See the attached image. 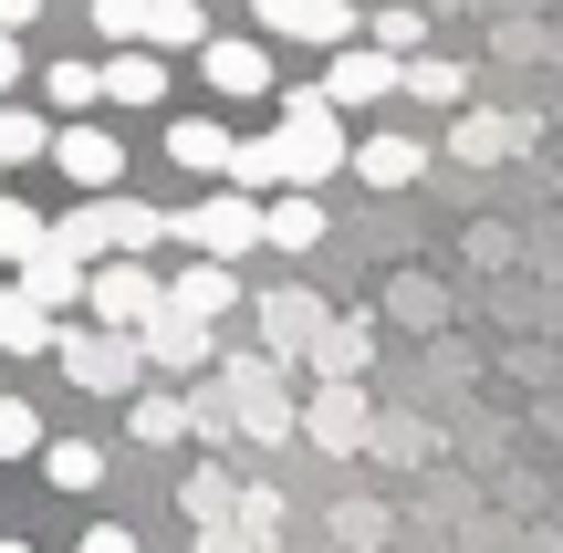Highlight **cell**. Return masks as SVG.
Here are the masks:
<instances>
[{"instance_id": "1", "label": "cell", "mask_w": 563, "mask_h": 553, "mask_svg": "<svg viewBox=\"0 0 563 553\" xmlns=\"http://www.w3.org/2000/svg\"><path fill=\"white\" fill-rule=\"evenodd\" d=\"M272 157H282V188H323L334 167H355V136H344V104L323 95V84H292V95H282Z\"/></svg>"}, {"instance_id": "2", "label": "cell", "mask_w": 563, "mask_h": 553, "mask_svg": "<svg viewBox=\"0 0 563 553\" xmlns=\"http://www.w3.org/2000/svg\"><path fill=\"white\" fill-rule=\"evenodd\" d=\"M53 355L84 397H136L146 387V334H125V324H63Z\"/></svg>"}, {"instance_id": "3", "label": "cell", "mask_w": 563, "mask_h": 553, "mask_svg": "<svg viewBox=\"0 0 563 553\" xmlns=\"http://www.w3.org/2000/svg\"><path fill=\"white\" fill-rule=\"evenodd\" d=\"M178 241L209 251V262H241V251L272 241V199H262V188H241V178H220V188H209V199L178 220Z\"/></svg>"}, {"instance_id": "4", "label": "cell", "mask_w": 563, "mask_h": 553, "mask_svg": "<svg viewBox=\"0 0 563 553\" xmlns=\"http://www.w3.org/2000/svg\"><path fill=\"white\" fill-rule=\"evenodd\" d=\"M220 387H230V408H241V439H262V450L302 429V408L282 397V355H272V345H262V355H230Z\"/></svg>"}, {"instance_id": "5", "label": "cell", "mask_w": 563, "mask_h": 553, "mask_svg": "<svg viewBox=\"0 0 563 553\" xmlns=\"http://www.w3.org/2000/svg\"><path fill=\"white\" fill-rule=\"evenodd\" d=\"M84 313L136 334V324H157V313H167V283L146 272V251H115V262H95V292H84Z\"/></svg>"}, {"instance_id": "6", "label": "cell", "mask_w": 563, "mask_h": 553, "mask_svg": "<svg viewBox=\"0 0 563 553\" xmlns=\"http://www.w3.org/2000/svg\"><path fill=\"white\" fill-rule=\"evenodd\" d=\"M323 95L355 115V104H386V95H407V53H386L376 32L365 42H334V63H323Z\"/></svg>"}, {"instance_id": "7", "label": "cell", "mask_w": 563, "mask_h": 553, "mask_svg": "<svg viewBox=\"0 0 563 553\" xmlns=\"http://www.w3.org/2000/svg\"><path fill=\"white\" fill-rule=\"evenodd\" d=\"M136 334H146V366L157 376H220V334H209V313H188L178 292H167V313L136 324Z\"/></svg>"}, {"instance_id": "8", "label": "cell", "mask_w": 563, "mask_h": 553, "mask_svg": "<svg viewBox=\"0 0 563 553\" xmlns=\"http://www.w3.org/2000/svg\"><path fill=\"white\" fill-rule=\"evenodd\" d=\"M365 429H376V408H365V387H355V376H323V387L302 397V439H313V450L355 460V450H365Z\"/></svg>"}, {"instance_id": "9", "label": "cell", "mask_w": 563, "mask_h": 553, "mask_svg": "<svg viewBox=\"0 0 563 553\" xmlns=\"http://www.w3.org/2000/svg\"><path fill=\"white\" fill-rule=\"evenodd\" d=\"M53 167H63V178H74V188H125V146L104 136L95 115H74V125H63V136H53Z\"/></svg>"}, {"instance_id": "10", "label": "cell", "mask_w": 563, "mask_h": 553, "mask_svg": "<svg viewBox=\"0 0 563 553\" xmlns=\"http://www.w3.org/2000/svg\"><path fill=\"white\" fill-rule=\"evenodd\" d=\"M199 74L220 84V95H272V42H251V32H209Z\"/></svg>"}, {"instance_id": "11", "label": "cell", "mask_w": 563, "mask_h": 553, "mask_svg": "<svg viewBox=\"0 0 563 553\" xmlns=\"http://www.w3.org/2000/svg\"><path fill=\"white\" fill-rule=\"evenodd\" d=\"M63 345V324H53V303H32V283H0V355H53Z\"/></svg>"}, {"instance_id": "12", "label": "cell", "mask_w": 563, "mask_h": 553, "mask_svg": "<svg viewBox=\"0 0 563 553\" xmlns=\"http://www.w3.org/2000/svg\"><path fill=\"white\" fill-rule=\"evenodd\" d=\"M104 104H167V53L157 42H115L104 53Z\"/></svg>"}, {"instance_id": "13", "label": "cell", "mask_w": 563, "mask_h": 553, "mask_svg": "<svg viewBox=\"0 0 563 553\" xmlns=\"http://www.w3.org/2000/svg\"><path fill=\"white\" fill-rule=\"evenodd\" d=\"M313 334H323V292H262V345L292 366V355H313Z\"/></svg>"}, {"instance_id": "14", "label": "cell", "mask_w": 563, "mask_h": 553, "mask_svg": "<svg viewBox=\"0 0 563 553\" xmlns=\"http://www.w3.org/2000/svg\"><path fill=\"white\" fill-rule=\"evenodd\" d=\"M167 157H178L188 178H230V157H241V136H230L220 115H178V125H167Z\"/></svg>"}, {"instance_id": "15", "label": "cell", "mask_w": 563, "mask_h": 553, "mask_svg": "<svg viewBox=\"0 0 563 553\" xmlns=\"http://www.w3.org/2000/svg\"><path fill=\"white\" fill-rule=\"evenodd\" d=\"M125 429H136L146 450H178V439H199V408H188V387H136Z\"/></svg>"}, {"instance_id": "16", "label": "cell", "mask_w": 563, "mask_h": 553, "mask_svg": "<svg viewBox=\"0 0 563 553\" xmlns=\"http://www.w3.org/2000/svg\"><path fill=\"white\" fill-rule=\"evenodd\" d=\"M511 146H522V115H481V104H460V125H449V157H460V167H501Z\"/></svg>"}, {"instance_id": "17", "label": "cell", "mask_w": 563, "mask_h": 553, "mask_svg": "<svg viewBox=\"0 0 563 553\" xmlns=\"http://www.w3.org/2000/svg\"><path fill=\"white\" fill-rule=\"evenodd\" d=\"M365 355H376V324H365V313H323V334H313L302 366L313 376H365Z\"/></svg>"}, {"instance_id": "18", "label": "cell", "mask_w": 563, "mask_h": 553, "mask_svg": "<svg viewBox=\"0 0 563 553\" xmlns=\"http://www.w3.org/2000/svg\"><path fill=\"white\" fill-rule=\"evenodd\" d=\"M167 292H178L188 313H209V324H220V313L241 303V272H230V262H209V251H188V272H178Z\"/></svg>"}, {"instance_id": "19", "label": "cell", "mask_w": 563, "mask_h": 553, "mask_svg": "<svg viewBox=\"0 0 563 553\" xmlns=\"http://www.w3.org/2000/svg\"><path fill=\"white\" fill-rule=\"evenodd\" d=\"M418 167H428L418 136H355V178H365V188H407Z\"/></svg>"}, {"instance_id": "20", "label": "cell", "mask_w": 563, "mask_h": 553, "mask_svg": "<svg viewBox=\"0 0 563 553\" xmlns=\"http://www.w3.org/2000/svg\"><path fill=\"white\" fill-rule=\"evenodd\" d=\"M323 241V199L313 188H272V251H313Z\"/></svg>"}, {"instance_id": "21", "label": "cell", "mask_w": 563, "mask_h": 553, "mask_svg": "<svg viewBox=\"0 0 563 553\" xmlns=\"http://www.w3.org/2000/svg\"><path fill=\"white\" fill-rule=\"evenodd\" d=\"M53 136H63V125H42L32 104H11V95H0V167H32V157H53Z\"/></svg>"}, {"instance_id": "22", "label": "cell", "mask_w": 563, "mask_h": 553, "mask_svg": "<svg viewBox=\"0 0 563 553\" xmlns=\"http://www.w3.org/2000/svg\"><path fill=\"white\" fill-rule=\"evenodd\" d=\"M146 42H157V53H209V11L199 0H157V11H146Z\"/></svg>"}, {"instance_id": "23", "label": "cell", "mask_w": 563, "mask_h": 553, "mask_svg": "<svg viewBox=\"0 0 563 553\" xmlns=\"http://www.w3.org/2000/svg\"><path fill=\"white\" fill-rule=\"evenodd\" d=\"M42 95H53L63 115H95L104 104V63H42Z\"/></svg>"}, {"instance_id": "24", "label": "cell", "mask_w": 563, "mask_h": 553, "mask_svg": "<svg viewBox=\"0 0 563 553\" xmlns=\"http://www.w3.org/2000/svg\"><path fill=\"white\" fill-rule=\"evenodd\" d=\"M42 480H53V491H95L104 450H95V439H53V450H42Z\"/></svg>"}, {"instance_id": "25", "label": "cell", "mask_w": 563, "mask_h": 553, "mask_svg": "<svg viewBox=\"0 0 563 553\" xmlns=\"http://www.w3.org/2000/svg\"><path fill=\"white\" fill-rule=\"evenodd\" d=\"M32 251H53V220H42V209L32 199H0V262H32Z\"/></svg>"}, {"instance_id": "26", "label": "cell", "mask_w": 563, "mask_h": 553, "mask_svg": "<svg viewBox=\"0 0 563 553\" xmlns=\"http://www.w3.org/2000/svg\"><path fill=\"white\" fill-rule=\"evenodd\" d=\"M407 95H418V104H470V74L439 63V53H407Z\"/></svg>"}, {"instance_id": "27", "label": "cell", "mask_w": 563, "mask_h": 553, "mask_svg": "<svg viewBox=\"0 0 563 553\" xmlns=\"http://www.w3.org/2000/svg\"><path fill=\"white\" fill-rule=\"evenodd\" d=\"M32 450H53V439H42V418L21 408V397H0V460H32Z\"/></svg>"}, {"instance_id": "28", "label": "cell", "mask_w": 563, "mask_h": 553, "mask_svg": "<svg viewBox=\"0 0 563 553\" xmlns=\"http://www.w3.org/2000/svg\"><path fill=\"white\" fill-rule=\"evenodd\" d=\"M230 178H241V188H262V199H272V188H282V157H272V136H241V157H230Z\"/></svg>"}, {"instance_id": "29", "label": "cell", "mask_w": 563, "mask_h": 553, "mask_svg": "<svg viewBox=\"0 0 563 553\" xmlns=\"http://www.w3.org/2000/svg\"><path fill=\"white\" fill-rule=\"evenodd\" d=\"M146 11H157V0H95V32L104 42H146Z\"/></svg>"}, {"instance_id": "30", "label": "cell", "mask_w": 563, "mask_h": 553, "mask_svg": "<svg viewBox=\"0 0 563 553\" xmlns=\"http://www.w3.org/2000/svg\"><path fill=\"white\" fill-rule=\"evenodd\" d=\"M188 512L199 522H230L241 501H230V471H188Z\"/></svg>"}, {"instance_id": "31", "label": "cell", "mask_w": 563, "mask_h": 553, "mask_svg": "<svg viewBox=\"0 0 563 553\" xmlns=\"http://www.w3.org/2000/svg\"><path fill=\"white\" fill-rule=\"evenodd\" d=\"M302 42H355V0H313L302 11Z\"/></svg>"}, {"instance_id": "32", "label": "cell", "mask_w": 563, "mask_h": 553, "mask_svg": "<svg viewBox=\"0 0 563 553\" xmlns=\"http://www.w3.org/2000/svg\"><path fill=\"white\" fill-rule=\"evenodd\" d=\"M365 32H376L386 53H418V42H428V21H418V11H376V21H365Z\"/></svg>"}, {"instance_id": "33", "label": "cell", "mask_w": 563, "mask_h": 553, "mask_svg": "<svg viewBox=\"0 0 563 553\" xmlns=\"http://www.w3.org/2000/svg\"><path fill=\"white\" fill-rule=\"evenodd\" d=\"M302 11H313V0H251V21H262L272 42H302Z\"/></svg>"}, {"instance_id": "34", "label": "cell", "mask_w": 563, "mask_h": 553, "mask_svg": "<svg viewBox=\"0 0 563 553\" xmlns=\"http://www.w3.org/2000/svg\"><path fill=\"white\" fill-rule=\"evenodd\" d=\"M241 533H251V543L282 533V491H241Z\"/></svg>"}, {"instance_id": "35", "label": "cell", "mask_w": 563, "mask_h": 553, "mask_svg": "<svg viewBox=\"0 0 563 553\" xmlns=\"http://www.w3.org/2000/svg\"><path fill=\"white\" fill-rule=\"evenodd\" d=\"M74 553H136V533H125V522H95V533H84Z\"/></svg>"}, {"instance_id": "36", "label": "cell", "mask_w": 563, "mask_h": 553, "mask_svg": "<svg viewBox=\"0 0 563 553\" xmlns=\"http://www.w3.org/2000/svg\"><path fill=\"white\" fill-rule=\"evenodd\" d=\"M0 95H21V32H0Z\"/></svg>"}, {"instance_id": "37", "label": "cell", "mask_w": 563, "mask_h": 553, "mask_svg": "<svg viewBox=\"0 0 563 553\" xmlns=\"http://www.w3.org/2000/svg\"><path fill=\"white\" fill-rule=\"evenodd\" d=\"M42 21V0H0V32H32Z\"/></svg>"}, {"instance_id": "38", "label": "cell", "mask_w": 563, "mask_h": 553, "mask_svg": "<svg viewBox=\"0 0 563 553\" xmlns=\"http://www.w3.org/2000/svg\"><path fill=\"white\" fill-rule=\"evenodd\" d=\"M0 553H32V543H21V533H11V543H0Z\"/></svg>"}]
</instances>
